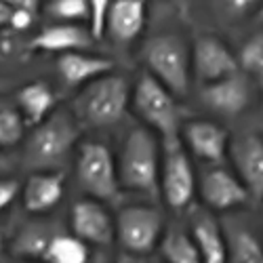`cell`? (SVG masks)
<instances>
[{"instance_id": "obj_14", "label": "cell", "mask_w": 263, "mask_h": 263, "mask_svg": "<svg viewBox=\"0 0 263 263\" xmlns=\"http://www.w3.org/2000/svg\"><path fill=\"white\" fill-rule=\"evenodd\" d=\"M230 154L236 175L242 179L253 202L263 200V135L247 133L232 139Z\"/></svg>"}, {"instance_id": "obj_8", "label": "cell", "mask_w": 263, "mask_h": 263, "mask_svg": "<svg viewBox=\"0 0 263 263\" xmlns=\"http://www.w3.org/2000/svg\"><path fill=\"white\" fill-rule=\"evenodd\" d=\"M160 196L175 213L185 211L196 196V175L190 154L179 137L162 139Z\"/></svg>"}, {"instance_id": "obj_9", "label": "cell", "mask_w": 263, "mask_h": 263, "mask_svg": "<svg viewBox=\"0 0 263 263\" xmlns=\"http://www.w3.org/2000/svg\"><path fill=\"white\" fill-rule=\"evenodd\" d=\"M238 72H240L238 55L232 53V49L221 38L213 34L196 38L192 47V74L202 84L219 82Z\"/></svg>"}, {"instance_id": "obj_30", "label": "cell", "mask_w": 263, "mask_h": 263, "mask_svg": "<svg viewBox=\"0 0 263 263\" xmlns=\"http://www.w3.org/2000/svg\"><path fill=\"white\" fill-rule=\"evenodd\" d=\"M21 187L15 179H0V213H3L9 204H13V200L19 196Z\"/></svg>"}, {"instance_id": "obj_15", "label": "cell", "mask_w": 263, "mask_h": 263, "mask_svg": "<svg viewBox=\"0 0 263 263\" xmlns=\"http://www.w3.org/2000/svg\"><path fill=\"white\" fill-rule=\"evenodd\" d=\"M112 70H114V61H109L107 57H101V55H89L84 51L57 55L59 78L70 89L91 84L101 76L112 74Z\"/></svg>"}, {"instance_id": "obj_36", "label": "cell", "mask_w": 263, "mask_h": 263, "mask_svg": "<svg viewBox=\"0 0 263 263\" xmlns=\"http://www.w3.org/2000/svg\"><path fill=\"white\" fill-rule=\"evenodd\" d=\"M24 263H38V261H24Z\"/></svg>"}, {"instance_id": "obj_22", "label": "cell", "mask_w": 263, "mask_h": 263, "mask_svg": "<svg viewBox=\"0 0 263 263\" xmlns=\"http://www.w3.org/2000/svg\"><path fill=\"white\" fill-rule=\"evenodd\" d=\"M158 249L162 263H202L192 234H187L181 228H168Z\"/></svg>"}, {"instance_id": "obj_16", "label": "cell", "mask_w": 263, "mask_h": 263, "mask_svg": "<svg viewBox=\"0 0 263 263\" xmlns=\"http://www.w3.org/2000/svg\"><path fill=\"white\" fill-rule=\"evenodd\" d=\"M65 177L59 171L49 173H32L21 196H24V209L30 215H47L51 213L63 198Z\"/></svg>"}, {"instance_id": "obj_31", "label": "cell", "mask_w": 263, "mask_h": 263, "mask_svg": "<svg viewBox=\"0 0 263 263\" xmlns=\"http://www.w3.org/2000/svg\"><path fill=\"white\" fill-rule=\"evenodd\" d=\"M9 19H11V5L0 3V26L9 24Z\"/></svg>"}, {"instance_id": "obj_7", "label": "cell", "mask_w": 263, "mask_h": 263, "mask_svg": "<svg viewBox=\"0 0 263 263\" xmlns=\"http://www.w3.org/2000/svg\"><path fill=\"white\" fill-rule=\"evenodd\" d=\"M164 232V215L156 206L130 204L116 215V240L126 255H149L160 245Z\"/></svg>"}, {"instance_id": "obj_5", "label": "cell", "mask_w": 263, "mask_h": 263, "mask_svg": "<svg viewBox=\"0 0 263 263\" xmlns=\"http://www.w3.org/2000/svg\"><path fill=\"white\" fill-rule=\"evenodd\" d=\"M130 105L141 118L143 126L162 139H175L181 135L185 124V112L166 86H162L154 76L143 72L130 93Z\"/></svg>"}, {"instance_id": "obj_6", "label": "cell", "mask_w": 263, "mask_h": 263, "mask_svg": "<svg viewBox=\"0 0 263 263\" xmlns=\"http://www.w3.org/2000/svg\"><path fill=\"white\" fill-rule=\"evenodd\" d=\"M76 181L86 198L99 202H116L120 196L116 158L105 143L82 141L76 152Z\"/></svg>"}, {"instance_id": "obj_38", "label": "cell", "mask_w": 263, "mask_h": 263, "mask_svg": "<svg viewBox=\"0 0 263 263\" xmlns=\"http://www.w3.org/2000/svg\"><path fill=\"white\" fill-rule=\"evenodd\" d=\"M156 263H162V261H156Z\"/></svg>"}, {"instance_id": "obj_13", "label": "cell", "mask_w": 263, "mask_h": 263, "mask_svg": "<svg viewBox=\"0 0 263 263\" xmlns=\"http://www.w3.org/2000/svg\"><path fill=\"white\" fill-rule=\"evenodd\" d=\"M200 97H202L204 105L209 109H213L215 114L234 118V116H240L251 105L253 80L245 72H238V74L228 76L219 82L204 84Z\"/></svg>"}, {"instance_id": "obj_29", "label": "cell", "mask_w": 263, "mask_h": 263, "mask_svg": "<svg viewBox=\"0 0 263 263\" xmlns=\"http://www.w3.org/2000/svg\"><path fill=\"white\" fill-rule=\"evenodd\" d=\"M11 5V19L9 26L15 30H28L34 21V13L38 11V3L36 0H15Z\"/></svg>"}, {"instance_id": "obj_20", "label": "cell", "mask_w": 263, "mask_h": 263, "mask_svg": "<svg viewBox=\"0 0 263 263\" xmlns=\"http://www.w3.org/2000/svg\"><path fill=\"white\" fill-rule=\"evenodd\" d=\"M57 95L47 82H30L17 93L19 114L28 126H38L55 112Z\"/></svg>"}, {"instance_id": "obj_4", "label": "cell", "mask_w": 263, "mask_h": 263, "mask_svg": "<svg viewBox=\"0 0 263 263\" xmlns=\"http://www.w3.org/2000/svg\"><path fill=\"white\" fill-rule=\"evenodd\" d=\"M141 61L145 72L154 76L162 86L183 97L192 80V49L177 34H156L143 42Z\"/></svg>"}, {"instance_id": "obj_32", "label": "cell", "mask_w": 263, "mask_h": 263, "mask_svg": "<svg viewBox=\"0 0 263 263\" xmlns=\"http://www.w3.org/2000/svg\"><path fill=\"white\" fill-rule=\"evenodd\" d=\"M11 166H13V162L0 152V175H5V173H9L11 171Z\"/></svg>"}, {"instance_id": "obj_25", "label": "cell", "mask_w": 263, "mask_h": 263, "mask_svg": "<svg viewBox=\"0 0 263 263\" xmlns=\"http://www.w3.org/2000/svg\"><path fill=\"white\" fill-rule=\"evenodd\" d=\"M240 72H245L251 80L263 86V32L253 34L238 53Z\"/></svg>"}, {"instance_id": "obj_3", "label": "cell", "mask_w": 263, "mask_h": 263, "mask_svg": "<svg viewBox=\"0 0 263 263\" xmlns=\"http://www.w3.org/2000/svg\"><path fill=\"white\" fill-rule=\"evenodd\" d=\"M80 124L72 112L55 109V112L28 137L24 149V162L34 173H49L51 168L65 162L80 139Z\"/></svg>"}, {"instance_id": "obj_18", "label": "cell", "mask_w": 263, "mask_h": 263, "mask_svg": "<svg viewBox=\"0 0 263 263\" xmlns=\"http://www.w3.org/2000/svg\"><path fill=\"white\" fill-rule=\"evenodd\" d=\"M190 234L200 253L202 263H228V240L223 226H219V221L211 213H194Z\"/></svg>"}, {"instance_id": "obj_10", "label": "cell", "mask_w": 263, "mask_h": 263, "mask_svg": "<svg viewBox=\"0 0 263 263\" xmlns=\"http://www.w3.org/2000/svg\"><path fill=\"white\" fill-rule=\"evenodd\" d=\"M70 230L84 245L107 247L116 238V219L103 202L84 196L70 209Z\"/></svg>"}, {"instance_id": "obj_27", "label": "cell", "mask_w": 263, "mask_h": 263, "mask_svg": "<svg viewBox=\"0 0 263 263\" xmlns=\"http://www.w3.org/2000/svg\"><path fill=\"white\" fill-rule=\"evenodd\" d=\"M89 9L91 3L86 0H53L49 5V13L63 24H80L89 21Z\"/></svg>"}, {"instance_id": "obj_17", "label": "cell", "mask_w": 263, "mask_h": 263, "mask_svg": "<svg viewBox=\"0 0 263 263\" xmlns=\"http://www.w3.org/2000/svg\"><path fill=\"white\" fill-rule=\"evenodd\" d=\"M93 36L89 26L82 24H55L45 28L38 36L32 38L30 47L34 51H47V53H76L89 49Z\"/></svg>"}, {"instance_id": "obj_33", "label": "cell", "mask_w": 263, "mask_h": 263, "mask_svg": "<svg viewBox=\"0 0 263 263\" xmlns=\"http://www.w3.org/2000/svg\"><path fill=\"white\" fill-rule=\"evenodd\" d=\"M116 263H143V261H141L139 257H133V255H126V253H124V255H120V257L116 259Z\"/></svg>"}, {"instance_id": "obj_2", "label": "cell", "mask_w": 263, "mask_h": 263, "mask_svg": "<svg viewBox=\"0 0 263 263\" xmlns=\"http://www.w3.org/2000/svg\"><path fill=\"white\" fill-rule=\"evenodd\" d=\"M130 86L124 76L107 74L86 84L72 101V116L80 126L107 128L118 124L130 103Z\"/></svg>"}, {"instance_id": "obj_21", "label": "cell", "mask_w": 263, "mask_h": 263, "mask_svg": "<svg viewBox=\"0 0 263 263\" xmlns=\"http://www.w3.org/2000/svg\"><path fill=\"white\" fill-rule=\"evenodd\" d=\"M228 240V263H263V245L257 234L232 219L223 226Z\"/></svg>"}, {"instance_id": "obj_35", "label": "cell", "mask_w": 263, "mask_h": 263, "mask_svg": "<svg viewBox=\"0 0 263 263\" xmlns=\"http://www.w3.org/2000/svg\"><path fill=\"white\" fill-rule=\"evenodd\" d=\"M0 253H3V234H0Z\"/></svg>"}, {"instance_id": "obj_26", "label": "cell", "mask_w": 263, "mask_h": 263, "mask_svg": "<svg viewBox=\"0 0 263 263\" xmlns=\"http://www.w3.org/2000/svg\"><path fill=\"white\" fill-rule=\"evenodd\" d=\"M26 120L19 114V109L0 107V149L13 147L24 139L26 133Z\"/></svg>"}, {"instance_id": "obj_23", "label": "cell", "mask_w": 263, "mask_h": 263, "mask_svg": "<svg viewBox=\"0 0 263 263\" xmlns=\"http://www.w3.org/2000/svg\"><path fill=\"white\" fill-rule=\"evenodd\" d=\"M91 251L72 234H55L49 242L42 263H89Z\"/></svg>"}, {"instance_id": "obj_37", "label": "cell", "mask_w": 263, "mask_h": 263, "mask_svg": "<svg viewBox=\"0 0 263 263\" xmlns=\"http://www.w3.org/2000/svg\"><path fill=\"white\" fill-rule=\"evenodd\" d=\"M261 124H263V112H261Z\"/></svg>"}, {"instance_id": "obj_11", "label": "cell", "mask_w": 263, "mask_h": 263, "mask_svg": "<svg viewBox=\"0 0 263 263\" xmlns=\"http://www.w3.org/2000/svg\"><path fill=\"white\" fill-rule=\"evenodd\" d=\"M200 196L211 211H234L251 202V194L242 179L226 166H213L204 171L200 179Z\"/></svg>"}, {"instance_id": "obj_12", "label": "cell", "mask_w": 263, "mask_h": 263, "mask_svg": "<svg viewBox=\"0 0 263 263\" xmlns=\"http://www.w3.org/2000/svg\"><path fill=\"white\" fill-rule=\"evenodd\" d=\"M183 145L192 156L200 158L204 162H211L219 166L230 152V133L228 128L213 120H190L181 128Z\"/></svg>"}, {"instance_id": "obj_24", "label": "cell", "mask_w": 263, "mask_h": 263, "mask_svg": "<svg viewBox=\"0 0 263 263\" xmlns=\"http://www.w3.org/2000/svg\"><path fill=\"white\" fill-rule=\"evenodd\" d=\"M55 234H51L47 228L42 226H26L15 238L13 251L15 255H19L21 259L28 261H42L45 251L49 247V242L53 240Z\"/></svg>"}, {"instance_id": "obj_1", "label": "cell", "mask_w": 263, "mask_h": 263, "mask_svg": "<svg viewBox=\"0 0 263 263\" xmlns=\"http://www.w3.org/2000/svg\"><path fill=\"white\" fill-rule=\"evenodd\" d=\"M116 166L122 190L141 192L147 196L160 194L162 145L149 128L135 126L128 130L116 158Z\"/></svg>"}, {"instance_id": "obj_34", "label": "cell", "mask_w": 263, "mask_h": 263, "mask_svg": "<svg viewBox=\"0 0 263 263\" xmlns=\"http://www.w3.org/2000/svg\"><path fill=\"white\" fill-rule=\"evenodd\" d=\"M89 263H105L103 259H95V261H89Z\"/></svg>"}, {"instance_id": "obj_28", "label": "cell", "mask_w": 263, "mask_h": 263, "mask_svg": "<svg viewBox=\"0 0 263 263\" xmlns=\"http://www.w3.org/2000/svg\"><path fill=\"white\" fill-rule=\"evenodd\" d=\"M109 7L112 3L107 0H91V9H89V32L93 40H101L107 34V17H109Z\"/></svg>"}, {"instance_id": "obj_19", "label": "cell", "mask_w": 263, "mask_h": 263, "mask_svg": "<svg viewBox=\"0 0 263 263\" xmlns=\"http://www.w3.org/2000/svg\"><path fill=\"white\" fill-rule=\"evenodd\" d=\"M145 19V3H141V0H116L109 7L107 36L118 45H128L143 32Z\"/></svg>"}]
</instances>
